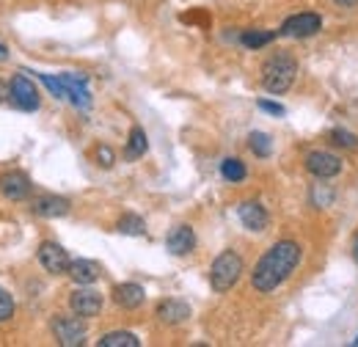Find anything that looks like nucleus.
I'll return each instance as SVG.
<instances>
[{"label": "nucleus", "instance_id": "1", "mask_svg": "<svg viewBox=\"0 0 358 347\" xmlns=\"http://www.w3.org/2000/svg\"><path fill=\"white\" fill-rule=\"evenodd\" d=\"M301 260H303L301 243H295V240H278V243H273L268 251L259 257V262L254 264V270H251L254 290L262 292V295L278 290L295 273V267L301 264Z\"/></svg>", "mask_w": 358, "mask_h": 347}, {"label": "nucleus", "instance_id": "2", "mask_svg": "<svg viewBox=\"0 0 358 347\" xmlns=\"http://www.w3.org/2000/svg\"><path fill=\"white\" fill-rule=\"evenodd\" d=\"M295 75H298V61L289 52L278 50V52H273L268 61L262 64V88L268 94L281 97V94H287L292 88Z\"/></svg>", "mask_w": 358, "mask_h": 347}, {"label": "nucleus", "instance_id": "3", "mask_svg": "<svg viewBox=\"0 0 358 347\" xmlns=\"http://www.w3.org/2000/svg\"><path fill=\"white\" fill-rule=\"evenodd\" d=\"M243 270H245V264H243V257L237 251H231V248L221 251L215 257V262H213V267H210V284H213V290L215 292H229L240 281Z\"/></svg>", "mask_w": 358, "mask_h": 347}, {"label": "nucleus", "instance_id": "4", "mask_svg": "<svg viewBox=\"0 0 358 347\" xmlns=\"http://www.w3.org/2000/svg\"><path fill=\"white\" fill-rule=\"evenodd\" d=\"M86 317H80V314H75V317H69V314H55L52 317V334H55V339H58V345L64 347H78L86 342V323H83Z\"/></svg>", "mask_w": 358, "mask_h": 347}, {"label": "nucleus", "instance_id": "5", "mask_svg": "<svg viewBox=\"0 0 358 347\" xmlns=\"http://www.w3.org/2000/svg\"><path fill=\"white\" fill-rule=\"evenodd\" d=\"M322 31V17L314 14V11H298L292 17L284 20V25L278 28V36H287V39H309L317 36Z\"/></svg>", "mask_w": 358, "mask_h": 347}, {"label": "nucleus", "instance_id": "6", "mask_svg": "<svg viewBox=\"0 0 358 347\" xmlns=\"http://www.w3.org/2000/svg\"><path fill=\"white\" fill-rule=\"evenodd\" d=\"M306 171L314 174L317 179H331V176L342 174V157H336L334 152H325V149H314L306 155Z\"/></svg>", "mask_w": 358, "mask_h": 347}, {"label": "nucleus", "instance_id": "7", "mask_svg": "<svg viewBox=\"0 0 358 347\" xmlns=\"http://www.w3.org/2000/svg\"><path fill=\"white\" fill-rule=\"evenodd\" d=\"M39 262H42V267H45L47 273H52V276H61V273H69V254L58 246V243H52V240H45L42 246H39Z\"/></svg>", "mask_w": 358, "mask_h": 347}, {"label": "nucleus", "instance_id": "8", "mask_svg": "<svg viewBox=\"0 0 358 347\" xmlns=\"http://www.w3.org/2000/svg\"><path fill=\"white\" fill-rule=\"evenodd\" d=\"M11 102L17 108H22V111H36L39 102H42L39 99V91L25 78V72H20L17 78H11Z\"/></svg>", "mask_w": 358, "mask_h": 347}, {"label": "nucleus", "instance_id": "9", "mask_svg": "<svg viewBox=\"0 0 358 347\" xmlns=\"http://www.w3.org/2000/svg\"><path fill=\"white\" fill-rule=\"evenodd\" d=\"M31 190H34V185L22 171H8L0 176V193L8 201H25L31 196Z\"/></svg>", "mask_w": 358, "mask_h": 347}, {"label": "nucleus", "instance_id": "10", "mask_svg": "<svg viewBox=\"0 0 358 347\" xmlns=\"http://www.w3.org/2000/svg\"><path fill=\"white\" fill-rule=\"evenodd\" d=\"M69 309L75 311V314H80V317H96L99 311H102V295L96 292V290H89V287H80V290H75L72 295H69Z\"/></svg>", "mask_w": 358, "mask_h": 347}, {"label": "nucleus", "instance_id": "11", "mask_svg": "<svg viewBox=\"0 0 358 347\" xmlns=\"http://www.w3.org/2000/svg\"><path fill=\"white\" fill-rule=\"evenodd\" d=\"M237 218H240V223H243L248 232H265L270 223L268 210H265L259 201H243V204L237 207Z\"/></svg>", "mask_w": 358, "mask_h": 347}, {"label": "nucleus", "instance_id": "12", "mask_svg": "<svg viewBox=\"0 0 358 347\" xmlns=\"http://www.w3.org/2000/svg\"><path fill=\"white\" fill-rule=\"evenodd\" d=\"M166 248H169V254H174V257L190 254V251L196 248V232H193L187 223H179V226H174V229L169 232Z\"/></svg>", "mask_w": 358, "mask_h": 347}, {"label": "nucleus", "instance_id": "13", "mask_svg": "<svg viewBox=\"0 0 358 347\" xmlns=\"http://www.w3.org/2000/svg\"><path fill=\"white\" fill-rule=\"evenodd\" d=\"M69 199H64V196H36L34 201H31V210L36 213L39 218H64L69 213Z\"/></svg>", "mask_w": 358, "mask_h": 347}, {"label": "nucleus", "instance_id": "14", "mask_svg": "<svg viewBox=\"0 0 358 347\" xmlns=\"http://www.w3.org/2000/svg\"><path fill=\"white\" fill-rule=\"evenodd\" d=\"M155 314H157V320L163 325H179V323H185L190 317V306L185 304V301H177V298H169V301L157 304Z\"/></svg>", "mask_w": 358, "mask_h": 347}, {"label": "nucleus", "instance_id": "15", "mask_svg": "<svg viewBox=\"0 0 358 347\" xmlns=\"http://www.w3.org/2000/svg\"><path fill=\"white\" fill-rule=\"evenodd\" d=\"M61 80H64V86H66V97L72 99V105H78V108H91V94L89 88H86V75H72V72H66V75H61Z\"/></svg>", "mask_w": 358, "mask_h": 347}, {"label": "nucleus", "instance_id": "16", "mask_svg": "<svg viewBox=\"0 0 358 347\" xmlns=\"http://www.w3.org/2000/svg\"><path fill=\"white\" fill-rule=\"evenodd\" d=\"M113 301H116V306L133 311V309H138V306H143L146 292H143L141 284H133V281H127V284H116V287H113Z\"/></svg>", "mask_w": 358, "mask_h": 347}, {"label": "nucleus", "instance_id": "17", "mask_svg": "<svg viewBox=\"0 0 358 347\" xmlns=\"http://www.w3.org/2000/svg\"><path fill=\"white\" fill-rule=\"evenodd\" d=\"M66 276H69L75 284H80V287H91V284L102 276V270H99L96 262H91V260H72Z\"/></svg>", "mask_w": 358, "mask_h": 347}, {"label": "nucleus", "instance_id": "18", "mask_svg": "<svg viewBox=\"0 0 358 347\" xmlns=\"http://www.w3.org/2000/svg\"><path fill=\"white\" fill-rule=\"evenodd\" d=\"M99 347H141V339L130 334V331H110V334H105L99 342Z\"/></svg>", "mask_w": 358, "mask_h": 347}, {"label": "nucleus", "instance_id": "19", "mask_svg": "<svg viewBox=\"0 0 358 347\" xmlns=\"http://www.w3.org/2000/svg\"><path fill=\"white\" fill-rule=\"evenodd\" d=\"M146 132L141 127H133L130 130V138H127V149H124V160H138L141 155H146Z\"/></svg>", "mask_w": 358, "mask_h": 347}, {"label": "nucleus", "instance_id": "20", "mask_svg": "<svg viewBox=\"0 0 358 347\" xmlns=\"http://www.w3.org/2000/svg\"><path fill=\"white\" fill-rule=\"evenodd\" d=\"M116 229H119L122 234H130V237H143V234H146V223H143V218L135 215V213H124V215L119 218Z\"/></svg>", "mask_w": 358, "mask_h": 347}, {"label": "nucleus", "instance_id": "21", "mask_svg": "<svg viewBox=\"0 0 358 347\" xmlns=\"http://www.w3.org/2000/svg\"><path fill=\"white\" fill-rule=\"evenodd\" d=\"M278 36V31H243V36H240V42L245 44V47H251V50H259V47H265L270 44L273 39Z\"/></svg>", "mask_w": 358, "mask_h": 347}, {"label": "nucleus", "instance_id": "22", "mask_svg": "<svg viewBox=\"0 0 358 347\" xmlns=\"http://www.w3.org/2000/svg\"><path fill=\"white\" fill-rule=\"evenodd\" d=\"M221 174H224L226 182H243L248 171H245V163L243 160H237V157H226L224 163H221Z\"/></svg>", "mask_w": 358, "mask_h": 347}, {"label": "nucleus", "instance_id": "23", "mask_svg": "<svg viewBox=\"0 0 358 347\" xmlns=\"http://www.w3.org/2000/svg\"><path fill=\"white\" fill-rule=\"evenodd\" d=\"M248 146H251V152L257 157H270V152H273V141H270L268 132H251L248 135Z\"/></svg>", "mask_w": 358, "mask_h": 347}, {"label": "nucleus", "instance_id": "24", "mask_svg": "<svg viewBox=\"0 0 358 347\" xmlns=\"http://www.w3.org/2000/svg\"><path fill=\"white\" fill-rule=\"evenodd\" d=\"M331 143L334 146H339V149H348V152H353V149H358V135L350 130H345V127H336V130H331Z\"/></svg>", "mask_w": 358, "mask_h": 347}, {"label": "nucleus", "instance_id": "25", "mask_svg": "<svg viewBox=\"0 0 358 347\" xmlns=\"http://www.w3.org/2000/svg\"><path fill=\"white\" fill-rule=\"evenodd\" d=\"M322 182H325V179H320V185H314L312 187V204L317 207V210L334 204V187H331V185H322Z\"/></svg>", "mask_w": 358, "mask_h": 347}, {"label": "nucleus", "instance_id": "26", "mask_svg": "<svg viewBox=\"0 0 358 347\" xmlns=\"http://www.w3.org/2000/svg\"><path fill=\"white\" fill-rule=\"evenodd\" d=\"M39 80L52 91V97H58V99H64V97H66V86H64V80H61V78H50V75H42V72H39Z\"/></svg>", "mask_w": 358, "mask_h": 347}, {"label": "nucleus", "instance_id": "27", "mask_svg": "<svg viewBox=\"0 0 358 347\" xmlns=\"http://www.w3.org/2000/svg\"><path fill=\"white\" fill-rule=\"evenodd\" d=\"M94 157H96V163H99L102 169H110V166L116 163V155H113V149H110V146H96Z\"/></svg>", "mask_w": 358, "mask_h": 347}, {"label": "nucleus", "instance_id": "28", "mask_svg": "<svg viewBox=\"0 0 358 347\" xmlns=\"http://www.w3.org/2000/svg\"><path fill=\"white\" fill-rule=\"evenodd\" d=\"M14 314V298L0 287V323H6Z\"/></svg>", "mask_w": 358, "mask_h": 347}, {"label": "nucleus", "instance_id": "29", "mask_svg": "<svg viewBox=\"0 0 358 347\" xmlns=\"http://www.w3.org/2000/svg\"><path fill=\"white\" fill-rule=\"evenodd\" d=\"M259 111H265V113H273V116H284L287 111H284V105H278V102H270V99H259Z\"/></svg>", "mask_w": 358, "mask_h": 347}, {"label": "nucleus", "instance_id": "30", "mask_svg": "<svg viewBox=\"0 0 358 347\" xmlns=\"http://www.w3.org/2000/svg\"><path fill=\"white\" fill-rule=\"evenodd\" d=\"M8 99H11V83H3L0 80V105L8 102Z\"/></svg>", "mask_w": 358, "mask_h": 347}, {"label": "nucleus", "instance_id": "31", "mask_svg": "<svg viewBox=\"0 0 358 347\" xmlns=\"http://www.w3.org/2000/svg\"><path fill=\"white\" fill-rule=\"evenodd\" d=\"M339 8H353V6H358V0H334Z\"/></svg>", "mask_w": 358, "mask_h": 347}, {"label": "nucleus", "instance_id": "32", "mask_svg": "<svg viewBox=\"0 0 358 347\" xmlns=\"http://www.w3.org/2000/svg\"><path fill=\"white\" fill-rule=\"evenodd\" d=\"M0 61H8V47L0 44Z\"/></svg>", "mask_w": 358, "mask_h": 347}, {"label": "nucleus", "instance_id": "33", "mask_svg": "<svg viewBox=\"0 0 358 347\" xmlns=\"http://www.w3.org/2000/svg\"><path fill=\"white\" fill-rule=\"evenodd\" d=\"M353 260H356V264H358V237L353 240Z\"/></svg>", "mask_w": 358, "mask_h": 347}, {"label": "nucleus", "instance_id": "34", "mask_svg": "<svg viewBox=\"0 0 358 347\" xmlns=\"http://www.w3.org/2000/svg\"><path fill=\"white\" fill-rule=\"evenodd\" d=\"M353 345H356V347H358V339H356V342H353Z\"/></svg>", "mask_w": 358, "mask_h": 347}]
</instances>
